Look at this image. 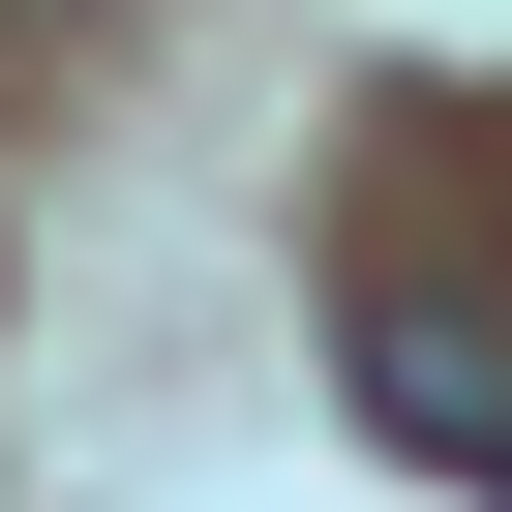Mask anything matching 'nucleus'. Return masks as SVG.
Segmentation results:
<instances>
[{
  "instance_id": "f257e3e1",
  "label": "nucleus",
  "mask_w": 512,
  "mask_h": 512,
  "mask_svg": "<svg viewBox=\"0 0 512 512\" xmlns=\"http://www.w3.org/2000/svg\"><path fill=\"white\" fill-rule=\"evenodd\" d=\"M362 392H392V452L512 482V392H482V332H452V302H392V332H362Z\"/></svg>"
}]
</instances>
